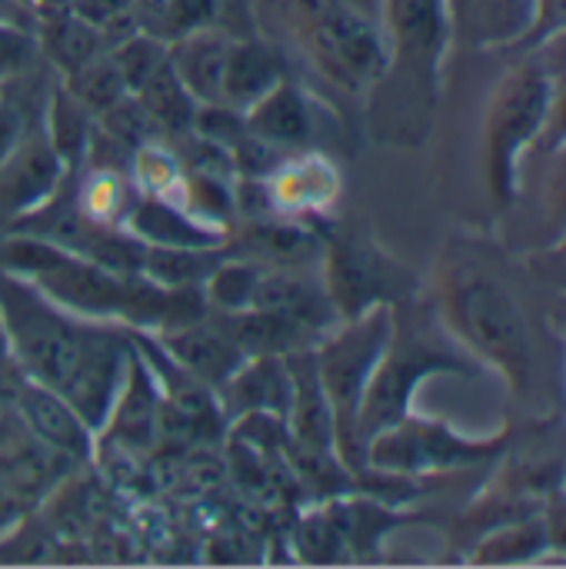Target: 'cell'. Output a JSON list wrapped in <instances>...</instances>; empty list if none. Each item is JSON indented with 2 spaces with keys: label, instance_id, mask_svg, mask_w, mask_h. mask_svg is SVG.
Segmentation results:
<instances>
[{
  "label": "cell",
  "instance_id": "cell-1",
  "mask_svg": "<svg viewBox=\"0 0 566 569\" xmlns=\"http://www.w3.org/2000/svg\"><path fill=\"white\" fill-rule=\"evenodd\" d=\"M477 357L437 320L434 310L407 303L394 310L390 340L367 380L360 410H357V447L360 453L367 443L384 433L387 427L400 423L410 413L414 390L434 373H460L474 377Z\"/></svg>",
  "mask_w": 566,
  "mask_h": 569
},
{
  "label": "cell",
  "instance_id": "cell-2",
  "mask_svg": "<svg viewBox=\"0 0 566 569\" xmlns=\"http://www.w3.org/2000/svg\"><path fill=\"white\" fill-rule=\"evenodd\" d=\"M444 317L450 333L480 360L500 367L514 393L530 383V333L510 290L474 260H450L444 273Z\"/></svg>",
  "mask_w": 566,
  "mask_h": 569
},
{
  "label": "cell",
  "instance_id": "cell-3",
  "mask_svg": "<svg viewBox=\"0 0 566 569\" xmlns=\"http://www.w3.org/2000/svg\"><path fill=\"white\" fill-rule=\"evenodd\" d=\"M0 323L7 347L27 377L60 390L80 360L87 323L60 310L30 280L10 270H0Z\"/></svg>",
  "mask_w": 566,
  "mask_h": 569
},
{
  "label": "cell",
  "instance_id": "cell-4",
  "mask_svg": "<svg viewBox=\"0 0 566 569\" xmlns=\"http://www.w3.org/2000/svg\"><path fill=\"white\" fill-rule=\"evenodd\" d=\"M390 327H394V310L390 303H380L354 317L340 333L327 337L320 350H314L320 383L334 410L337 450L344 453V463L350 470H364V453L357 447V410H360L367 380L390 340Z\"/></svg>",
  "mask_w": 566,
  "mask_h": 569
},
{
  "label": "cell",
  "instance_id": "cell-5",
  "mask_svg": "<svg viewBox=\"0 0 566 569\" xmlns=\"http://www.w3.org/2000/svg\"><path fill=\"white\" fill-rule=\"evenodd\" d=\"M554 90V77L544 67L524 63L510 70V77L494 93L487 113V177L500 203H514L520 153L530 150L544 130Z\"/></svg>",
  "mask_w": 566,
  "mask_h": 569
},
{
  "label": "cell",
  "instance_id": "cell-6",
  "mask_svg": "<svg viewBox=\"0 0 566 569\" xmlns=\"http://www.w3.org/2000/svg\"><path fill=\"white\" fill-rule=\"evenodd\" d=\"M507 437L500 440H467L457 437L444 423L430 420H414L410 413L377 433L367 450L364 463L384 473H434V470H450V467H467L477 460H487L500 453Z\"/></svg>",
  "mask_w": 566,
  "mask_h": 569
},
{
  "label": "cell",
  "instance_id": "cell-7",
  "mask_svg": "<svg viewBox=\"0 0 566 569\" xmlns=\"http://www.w3.org/2000/svg\"><path fill=\"white\" fill-rule=\"evenodd\" d=\"M310 37L320 63L347 87H364L390 70V50L380 37V23L340 0L314 3Z\"/></svg>",
  "mask_w": 566,
  "mask_h": 569
},
{
  "label": "cell",
  "instance_id": "cell-8",
  "mask_svg": "<svg viewBox=\"0 0 566 569\" xmlns=\"http://www.w3.org/2000/svg\"><path fill=\"white\" fill-rule=\"evenodd\" d=\"M380 23L387 30L390 60L407 70L414 83L434 93L440 60L454 33L450 0H384Z\"/></svg>",
  "mask_w": 566,
  "mask_h": 569
},
{
  "label": "cell",
  "instance_id": "cell-9",
  "mask_svg": "<svg viewBox=\"0 0 566 569\" xmlns=\"http://www.w3.org/2000/svg\"><path fill=\"white\" fill-rule=\"evenodd\" d=\"M324 283L337 313H344L347 320L367 313L370 307L390 303L407 290L404 273L394 267L390 257H384L370 243H354V240L337 243L330 250Z\"/></svg>",
  "mask_w": 566,
  "mask_h": 569
},
{
  "label": "cell",
  "instance_id": "cell-10",
  "mask_svg": "<svg viewBox=\"0 0 566 569\" xmlns=\"http://www.w3.org/2000/svg\"><path fill=\"white\" fill-rule=\"evenodd\" d=\"M127 357H130V350L117 333H107V330H97L87 323L80 360H77L73 373L67 377V383L60 387V393L77 410V417L90 427V433L103 430V423L113 410V400L123 387Z\"/></svg>",
  "mask_w": 566,
  "mask_h": 569
},
{
  "label": "cell",
  "instance_id": "cell-11",
  "mask_svg": "<svg viewBox=\"0 0 566 569\" xmlns=\"http://www.w3.org/2000/svg\"><path fill=\"white\" fill-rule=\"evenodd\" d=\"M250 307L287 317L290 323H297L310 337L324 333L330 327L334 313H337V307H334V300L327 293V283L310 277L307 270H297V267L260 270Z\"/></svg>",
  "mask_w": 566,
  "mask_h": 569
},
{
  "label": "cell",
  "instance_id": "cell-12",
  "mask_svg": "<svg viewBox=\"0 0 566 569\" xmlns=\"http://www.w3.org/2000/svg\"><path fill=\"white\" fill-rule=\"evenodd\" d=\"M63 177V163L47 140H23L0 163V220L27 217L43 207Z\"/></svg>",
  "mask_w": 566,
  "mask_h": 569
},
{
  "label": "cell",
  "instance_id": "cell-13",
  "mask_svg": "<svg viewBox=\"0 0 566 569\" xmlns=\"http://www.w3.org/2000/svg\"><path fill=\"white\" fill-rule=\"evenodd\" d=\"M160 347L210 390H220L247 360L244 350L230 340V333L207 317L187 327L160 330Z\"/></svg>",
  "mask_w": 566,
  "mask_h": 569
},
{
  "label": "cell",
  "instance_id": "cell-14",
  "mask_svg": "<svg viewBox=\"0 0 566 569\" xmlns=\"http://www.w3.org/2000/svg\"><path fill=\"white\" fill-rule=\"evenodd\" d=\"M17 410L30 433L47 443L57 453L87 457L90 453V427L77 417V410L63 400L60 390L43 387L27 377V383L17 390Z\"/></svg>",
  "mask_w": 566,
  "mask_h": 569
},
{
  "label": "cell",
  "instance_id": "cell-15",
  "mask_svg": "<svg viewBox=\"0 0 566 569\" xmlns=\"http://www.w3.org/2000/svg\"><path fill=\"white\" fill-rule=\"evenodd\" d=\"M220 390L227 393V407L234 413L284 420L294 397L287 357H247Z\"/></svg>",
  "mask_w": 566,
  "mask_h": 569
},
{
  "label": "cell",
  "instance_id": "cell-16",
  "mask_svg": "<svg viewBox=\"0 0 566 569\" xmlns=\"http://www.w3.org/2000/svg\"><path fill=\"white\" fill-rule=\"evenodd\" d=\"M103 427L110 430L113 440H120L127 447L153 443V433L160 427V393H157V380L143 357H137V353L127 357L123 387H120Z\"/></svg>",
  "mask_w": 566,
  "mask_h": 569
},
{
  "label": "cell",
  "instance_id": "cell-17",
  "mask_svg": "<svg viewBox=\"0 0 566 569\" xmlns=\"http://www.w3.org/2000/svg\"><path fill=\"white\" fill-rule=\"evenodd\" d=\"M230 40L224 33L197 30L177 40L170 50V67L177 70L180 83L190 90L197 103H220L224 100V73L230 57Z\"/></svg>",
  "mask_w": 566,
  "mask_h": 569
},
{
  "label": "cell",
  "instance_id": "cell-18",
  "mask_svg": "<svg viewBox=\"0 0 566 569\" xmlns=\"http://www.w3.org/2000/svg\"><path fill=\"white\" fill-rule=\"evenodd\" d=\"M130 233L143 247H177V250H210L220 243V230H210L197 223L190 213L177 210L173 203L160 197H143L130 207Z\"/></svg>",
  "mask_w": 566,
  "mask_h": 569
},
{
  "label": "cell",
  "instance_id": "cell-19",
  "mask_svg": "<svg viewBox=\"0 0 566 569\" xmlns=\"http://www.w3.org/2000/svg\"><path fill=\"white\" fill-rule=\"evenodd\" d=\"M244 123L254 137H260L270 147H300L314 133L304 93L284 80L270 93H264L254 107H247Z\"/></svg>",
  "mask_w": 566,
  "mask_h": 569
},
{
  "label": "cell",
  "instance_id": "cell-20",
  "mask_svg": "<svg viewBox=\"0 0 566 569\" xmlns=\"http://www.w3.org/2000/svg\"><path fill=\"white\" fill-rule=\"evenodd\" d=\"M280 83V60L260 43H234L224 73V103L234 110L254 107L264 93Z\"/></svg>",
  "mask_w": 566,
  "mask_h": 569
},
{
  "label": "cell",
  "instance_id": "cell-21",
  "mask_svg": "<svg viewBox=\"0 0 566 569\" xmlns=\"http://www.w3.org/2000/svg\"><path fill=\"white\" fill-rule=\"evenodd\" d=\"M43 50L50 53V60L63 70L73 73L77 67L90 63L93 57L103 53V33L100 27H93L90 20H83L73 10H57L47 17L43 33H40Z\"/></svg>",
  "mask_w": 566,
  "mask_h": 569
},
{
  "label": "cell",
  "instance_id": "cell-22",
  "mask_svg": "<svg viewBox=\"0 0 566 569\" xmlns=\"http://www.w3.org/2000/svg\"><path fill=\"white\" fill-rule=\"evenodd\" d=\"M220 257L210 250H177V247H143L140 273L163 290L173 287H197L210 277Z\"/></svg>",
  "mask_w": 566,
  "mask_h": 569
},
{
  "label": "cell",
  "instance_id": "cell-23",
  "mask_svg": "<svg viewBox=\"0 0 566 569\" xmlns=\"http://www.w3.org/2000/svg\"><path fill=\"white\" fill-rule=\"evenodd\" d=\"M143 110L153 117V123L160 130H187L193 127V113H197V100L190 97V90L180 83L177 70L170 67V60L133 93Z\"/></svg>",
  "mask_w": 566,
  "mask_h": 569
},
{
  "label": "cell",
  "instance_id": "cell-24",
  "mask_svg": "<svg viewBox=\"0 0 566 569\" xmlns=\"http://www.w3.org/2000/svg\"><path fill=\"white\" fill-rule=\"evenodd\" d=\"M547 550V530L544 517H527L507 527H497L477 550L474 563H530Z\"/></svg>",
  "mask_w": 566,
  "mask_h": 569
},
{
  "label": "cell",
  "instance_id": "cell-25",
  "mask_svg": "<svg viewBox=\"0 0 566 569\" xmlns=\"http://www.w3.org/2000/svg\"><path fill=\"white\" fill-rule=\"evenodd\" d=\"M67 90L83 103L87 113H97V117L130 93L110 53H100L90 63L67 73Z\"/></svg>",
  "mask_w": 566,
  "mask_h": 569
},
{
  "label": "cell",
  "instance_id": "cell-26",
  "mask_svg": "<svg viewBox=\"0 0 566 569\" xmlns=\"http://www.w3.org/2000/svg\"><path fill=\"white\" fill-rule=\"evenodd\" d=\"M87 110H83V103L63 87V90H53V100H50V147H53V153L60 157V163L63 167H70V163H77L80 157H83V150H87V137H90V130H87Z\"/></svg>",
  "mask_w": 566,
  "mask_h": 569
},
{
  "label": "cell",
  "instance_id": "cell-27",
  "mask_svg": "<svg viewBox=\"0 0 566 569\" xmlns=\"http://www.w3.org/2000/svg\"><path fill=\"white\" fill-rule=\"evenodd\" d=\"M257 280H260V267L257 263H217L203 283H207L210 303L220 313H234V310H247L250 307Z\"/></svg>",
  "mask_w": 566,
  "mask_h": 569
},
{
  "label": "cell",
  "instance_id": "cell-28",
  "mask_svg": "<svg viewBox=\"0 0 566 569\" xmlns=\"http://www.w3.org/2000/svg\"><path fill=\"white\" fill-rule=\"evenodd\" d=\"M113 57V63H117V70H120V77H123V83H127V90L130 93H137L167 60H170V50L163 47V43H157V40H150V37H130L120 50H113L110 53Z\"/></svg>",
  "mask_w": 566,
  "mask_h": 569
},
{
  "label": "cell",
  "instance_id": "cell-29",
  "mask_svg": "<svg viewBox=\"0 0 566 569\" xmlns=\"http://www.w3.org/2000/svg\"><path fill=\"white\" fill-rule=\"evenodd\" d=\"M37 37L23 23L0 20V77H17L33 63Z\"/></svg>",
  "mask_w": 566,
  "mask_h": 569
},
{
  "label": "cell",
  "instance_id": "cell-30",
  "mask_svg": "<svg viewBox=\"0 0 566 569\" xmlns=\"http://www.w3.org/2000/svg\"><path fill=\"white\" fill-rule=\"evenodd\" d=\"M310 247H314V240L304 230H294V227H260V230H254V250L260 257L300 260Z\"/></svg>",
  "mask_w": 566,
  "mask_h": 569
},
{
  "label": "cell",
  "instance_id": "cell-31",
  "mask_svg": "<svg viewBox=\"0 0 566 569\" xmlns=\"http://www.w3.org/2000/svg\"><path fill=\"white\" fill-rule=\"evenodd\" d=\"M217 3L220 0H167L163 17H167L170 33L180 40L187 33L207 30L214 23V17H217Z\"/></svg>",
  "mask_w": 566,
  "mask_h": 569
},
{
  "label": "cell",
  "instance_id": "cell-32",
  "mask_svg": "<svg viewBox=\"0 0 566 569\" xmlns=\"http://www.w3.org/2000/svg\"><path fill=\"white\" fill-rule=\"evenodd\" d=\"M566 33V0H534L530 30L517 40V47H544Z\"/></svg>",
  "mask_w": 566,
  "mask_h": 569
},
{
  "label": "cell",
  "instance_id": "cell-33",
  "mask_svg": "<svg viewBox=\"0 0 566 569\" xmlns=\"http://www.w3.org/2000/svg\"><path fill=\"white\" fill-rule=\"evenodd\" d=\"M550 177H547V217L557 227V233H566V147L550 153Z\"/></svg>",
  "mask_w": 566,
  "mask_h": 569
},
{
  "label": "cell",
  "instance_id": "cell-34",
  "mask_svg": "<svg viewBox=\"0 0 566 569\" xmlns=\"http://www.w3.org/2000/svg\"><path fill=\"white\" fill-rule=\"evenodd\" d=\"M560 147H566V87L554 90L544 130L534 140V150H540V153H557Z\"/></svg>",
  "mask_w": 566,
  "mask_h": 569
},
{
  "label": "cell",
  "instance_id": "cell-35",
  "mask_svg": "<svg viewBox=\"0 0 566 569\" xmlns=\"http://www.w3.org/2000/svg\"><path fill=\"white\" fill-rule=\"evenodd\" d=\"M27 140V120L17 103L0 100V163Z\"/></svg>",
  "mask_w": 566,
  "mask_h": 569
},
{
  "label": "cell",
  "instance_id": "cell-36",
  "mask_svg": "<svg viewBox=\"0 0 566 569\" xmlns=\"http://www.w3.org/2000/svg\"><path fill=\"white\" fill-rule=\"evenodd\" d=\"M544 503V530H547V550L566 553V493L554 490Z\"/></svg>",
  "mask_w": 566,
  "mask_h": 569
},
{
  "label": "cell",
  "instance_id": "cell-37",
  "mask_svg": "<svg viewBox=\"0 0 566 569\" xmlns=\"http://www.w3.org/2000/svg\"><path fill=\"white\" fill-rule=\"evenodd\" d=\"M133 3H137V0H73L70 10L80 13L83 20H90L93 27L103 30V27H110L113 20H120Z\"/></svg>",
  "mask_w": 566,
  "mask_h": 569
},
{
  "label": "cell",
  "instance_id": "cell-38",
  "mask_svg": "<svg viewBox=\"0 0 566 569\" xmlns=\"http://www.w3.org/2000/svg\"><path fill=\"white\" fill-rule=\"evenodd\" d=\"M480 3H484V0H450V17H454V27H464V23L477 20V13H480Z\"/></svg>",
  "mask_w": 566,
  "mask_h": 569
},
{
  "label": "cell",
  "instance_id": "cell-39",
  "mask_svg": "<svg viewBox=\"0 0 566 569\" xmlns=\"http://www.w3.org/2000/svg\"><path fill=\"white\" fill-rule=\"evenodd\" d=\"M27 7L20 3V0H0V20H7V23H23L27 27Z\"/></svg>",
  "mask_w": 566,
  "mask_h": 569
},
{
  "label": "cell",
  "instance_id": "cell-40",
  "mask_svg": "<svg viewBox=\"0 0 566 569\" xmlns=\"http://www.w3.org/2000/svg\"><path fill=\"white\" fill-rule=\"evenodd\" d=\"M17 513H20L17 500H13L7 490H0V530H3V527H10V523L17 520Z\"/></svg>",
  "mask_w": 566,
  "mask_h": 569
},
{
  "label": "cell",
  "instance_id": "cell-41",
  "mask_svg": "<svg viewBox=\"0 0 566 569\" xmlns=\"http://www.w3.org/2000/svg\"><path fill=\"white\" fill-rule=\"evenodd\" d=\"M340 3H347L350 10H357V13H364V17H370V20L380 23V7H384V0H340Z\"/></svg>",
  "mask_w": 566,
  "mask_h": 569
},
{
  "label": "cell",
  "instance_id": "cell-42",
  "mask_svg": "<svg viewBox=\"0 0 566 569\" xmlns=\"http://www.w3.org/2000/svg\"><path fill=\"white\" fill-rule=\"evenodd\" d=\"M564 493H566V470H564Z\"/></svg>",
  "mask_w": 566,
  "mask_h": 569
}]
</instances>
